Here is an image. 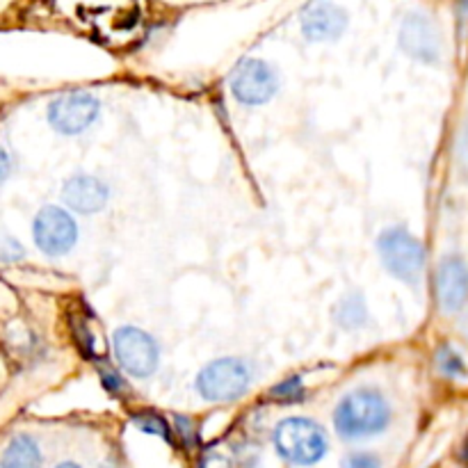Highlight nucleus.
I'll return each mask as SVG.
<instances>
[{
	"instance_id": "f257e3e1",
	"label": "nucleus",
	"mask_w": 468,
	"mask_h": 468,
	"mask_svg": "<svg viewBox=\"0 0 468 468\" xmlns=\"http://www.w3.org/2000/svg\"><path fill=\"white\" fill-rule=\"evenodd\" d=\"M388 423H391V405L378 388H355L346 393L334 410V428L346 441H359L382 434Z\"/></svg>"
},
{
	"instance_id": "f03ea898",
	"label": "nucleus",
	"mask_w": 468,
	"mask_h": 468,
	"mask_svg": "<svg viewBox=\"0 0 468 468\" xmlns=\"http://www.w3.org/2000/svg\"><path fill=\"white\" fill-rule=\"evenodd\" d=\"M274 448L288 464L314 466L327 455L329 439L323 425L315 423L314 419L292 416L283 419L274 428Z\"/></svg>"
},
{
	"instance_id": "7ed1b4c3",
	"label": "nucleus",
	"mask_w": 468,
	"mask_h": 468,
	"mask_svg": "<svg viewBox=\"0 0 468 468\" xmlns=\"http://www.w3.org/2000/svg\"><path fill=\"white\" fill-rule=\"evenodd\" d=\"M378 251L384 268L405 283L419 282L428 263V251L423 242L405 227H391L379 233Z\"/></svg>"
},
{
	"instance_id": "20e7f679",
	"label": "nucleus",
	"mask_w": 468,
	"mask_h": 468,
	"mask_svg": "<svg viewBox=\"0 0 468 468\" xmlns=\"http://www.w3.org/2000/svg\"><path fill=\"white\" fill-rule=\"evenodd\" d=\"M197 391L208 402H233L247 393L251 384L250 366L236 356H222L199 370Z\"/></svg>"
},
{
	"instance_id": "39448f33",
	"label": "nucleus",
	"mask_w": 468,
	"mask_h": 468,
	"mask_svg": "<svg viewBox=\"0 0 468 468\" xmlns=\"http://www.w3.org/2000/svg\"><path fill=\"white\" fill-rule=\"evenodd\" d=\"M112 346L122 370H126L133 378H149L158 368V343L142 329L119 327L112 336Z\"/></svg>"
},
{
	"instance_id": "423d86ee",
	"label": "nucleus",
	"mask_w": 468,
	"mask_h": 468,
	"mask_svg": "<svg viewBox=\"0 0 468 468\" xmlns=\"http://www.w3.org/2000/svg\"><path fill=\"white\" fill-rule=\"evenodd\" d=\"M32 236L46 256H64L76 247L78 224L59 206H44L32 224Z\"/></svg>"
},
{
	"instance_id": "0eeeda50",
	"label": "nucleus",
	"mask_w": 468,
	"mask_h": 468,
	"mask_svg": "<svg viewBox=\"0 0 468 468\" xmlns=\"http://www.w3.org/2000/svg\"><path fill=\"white\" fill-rule=\"evenodd\" d=\"M99 110V99L90 91H67L48 105V123L62 135H78L96 122Z\"/></svg>"
},
{
	"instance_id": "6e6552de",
	"label": "nucleus",
	"mask_w": 468,
	"mask_h": 468,
	"mask_svg": "<svg viewBox=\"0 0 468 468\" xmlns=\"http://www.w3.org/2000/svg\"><path fill=\"white\" fill-rule=\"evenodd\" d=\"M279 76L265 59L251 58L238 64L231 76V94L245 105H263L277 94Z\"/></svg>"
},
{
	"instance_id": "1a4fd4ad",
	"label": "nucleus",
	"mask_w": 468,
	"mask_h": 468,
	"mask_svg": "<svg viewBox=\"0 0 468 468\" xmlns=\"http://www.w3.org/2000/svg\"><path fill=\"white\" fill-rule=\"evenodd\" d=\"M400 46L410 58L425 64H437L441 59L443 44L432 18L423 12H411L402 21Z\"/></svg>"
},
{
	"instance_id": "9d476101",
	"label": "nucleus",
	"mask_w": 468,
	"mask_h": 468,
	"mask_svg": "<svg viewBox=\"0 0 468 468\" xmlns=\"http://www.w3.org/2000/svg\"><path fill=\"white\" fill-rule=\"evenodd\" d=\"M437 300L443 314L455 315L468 306V263L462 256L451 254L441 259L434 277Z\"/></svg>"
},
{
	"instance_id": "9b49d317",
	"label": "nucleus",
	"mask_w": 468,
	"mask_h": 468,
	"mask_svg": "<svg viewBox=\"0 0 468 468\" xmlns=\"http://www.w3.org/2000/svg\"><path fill=\"white\" fill-rule=\"evenodd\" d=\"M347 27V12L341 5L314 3L302 9V32L309 41L338 39Z\"/></svg>"
},
{
	"instance_id": "f8f14e48",
	"label": "nucleus",
	"mask_w": 468,
	"mask_h": 468,
	"mask_svg": "<svg viewBox=\"0 0 468 468\" xmlns=\"http://www.w3.org/2000/svg\"><path fill=\"white\" fill-rule=\"evenodd\" d=\"M108 187H105L103 181H99L96 176H87V174H78V176H71L62 187V199L64 204L71 210H78V213H99V210L105 208L108 204Z\"/></svg>"
},
{
	"instance_id": "ddd939ff",
	"label": "nucleus",
	"mask_w": 468,
	"mask_h": 468,
	"mask_svg": "<svg viewBox=\"0 0 468 468\" xmlns=\"http://www.w3.org/2000/svg\"><path fill=\"white\" fill-rule=\"evenodd\" d=\"M44 455L39 443L27 434H16L0 455V468H41Z\"/></svg>"
},
{
	"instance_id": "4468645a",
	"label": "nucleus",
	"mask_w": 468,
	"mask_h": 468,
	"mask_svg": "<svg viewBox=\"0 0 468 468\" xmlns=\"http://www.w3.org/2000/svg\"><path fill=\"white\" fill-rule=\"evenodd\" d=\"M434 364H437V370L443 375V378L452 379V382H466L468 379V364L460 350H455L452 346L443 343V346L437 347L434 352Z\"/></svg>"
},
{
	"instance_id": "2eb2a0df",
	"label": "nucleus",
	"mask_w": 468,
	"mask_h": 468,
	"mask_svg": "<svg viewBox=\"0 0 468 468\" xmlns=\"http://www.w3.org/2000/svg\"><path fill=\"white\" fill-rule=\"evenodd\" d=\"M366 302L359 292H352V295L343 297L341 304L336 309V323L341 324L347 332H355L361 324L366 323Z\"/></svg>"
},
{
	"instance_id": "dca6fc26",
	"label": "nucleus",
	"mask_w": 468,
	"mask_h": 468,
	"mask_svg": "<svg viewBox=\"0 0 468 468\" xmlns=\"http://www.w3.org/2000/svg\"><path fill=\"white\" fill-rule=\"evenodd\" d=\"M131 420L142 430V432L154 434V437H160L165 439V441L172 443V428H169L167 420L160 414H155V411H135V414L131 416Z\"/></svg>"
},
{
	"instance_id": "f3484780",
	"label": "nucleus",
	"mask_w": 468,
	"mask_h": 468,
	"mask_svg": "<svg viewBox=\"0 0 468 468\" xmlns=\"http://www.w3.org/2000/svg\"><path fill=\"white\" fill-rule=\"evenodd\" d=\"M270 398H274L279 405H295L304 398V384L300 378H288L274 388H270Z\"/></svg>"
},
{
	"instance_id": "a211bd4d",
	"label": "nucleus",
	"mask_w": 468,
	"mask_h": 468,
	"mask_svg": "<svg viewBox=\"0 0 468 468\" xmlns=\"http://www.w3.org/2000/svg\"><path fill=\"white\" fill-rule=\"evenodd\" d=\"M341 468H382V460L373 452H352L341 462Z\"/></svg>"
},
{
	"instance_id": "6ab92c4d",
	"label": "nucleus",
	"mask_w": 468,
	"mask_h": 468,
	"mask_svg": "<svg viewBox=\"0 0 468 468\" xmlns=\"http://www.w3.org/2000/svg\"><path fill=\"white\" fill-rule=\"evenodd\" d=\"M199 468H233L231 462L224 455H218V452H208V455L201 457Z\"/></svg>"
},
{
	"instance_id": "aec40b11",
	"label": "nucleus",
	"mask_w": 468,
	"mask_h": 468,
	"mask_svg": "<svg viewBox=\"0 0 468 468\" xmlns=\"http://www.w3.org/2000/svg\"><path fill=\"white\" fill-rule=\"evenodd\" d=\"M101 379H103V387L108 388L110 393H119V391H123V382H122V378H119V375H114L112 370H108V373H101Z\"/></svg>"
},
{
	"instance_id": "412c9836",
	"label": "nucleus",
	"mask_w": 468,
	"mask_h": 468,
	"mask_svg": "<svg viewBox=\"0 0 468 468\" xmlns=\"http://www.w3.org/2000/svg\"><path fill=\"white\" fill-rule=\"evenodd\" d=\"M9 174H12V158H9L7 151L0 146V186H3L5 181L9 178Z\"/></svg>"
},
{
	"instance_id": "4be33fe9",
	"label": "nucleus",
	"mask_w": 468,
	"mask_h": 468,
	"mask_svg": "<svg viewBox=\"0 0 468 468\" xmlns=\"http://www.w3.org/2000/svg\"><path fill=\"white\" fill-rule=\"evenodd\" d=\"M460 460L468 464V434L464 437V441H462V448H460Z\"/></svg>"
},
{
	"instance_id": "5701e85b",
	"label": "nucleus",
	"mask_w": 468,
	"mask_h": 468,
	"mask_svg": "<svg viewBox=\"0 0 468 468\" xmlns=\"http://www.w3.org/2000/svg\"><path fill=\"white\" fill-rule=\"evenodd\" d=\"M462 151H464V155L468 158V123L464 128V137H462Z\"/></svg>"
},
{
	"instance_id": "b1692460",
	"label": "nucleus",
	"mask_w": 468,
	"mask_h": 468,
	"mask_svg": "<svg viewBox=\"0 0 468 468\" xmlns=\"http://www.w3.org/2000/svg\"><path fill=\"white\" fill-rule=\"evenodd\" d=\"M55 468H82V466L76 464V462H62V464H58Z\"/></svg>"
},
{
	"instance_id": "393cba45",
	"label": "nucleus",
	"mask_w": 468,
	"mask_h": 468,
	"mask_svg": "<svg viewBox=\"0 0 468 468\" xmlns=\"http://www.w3.org/2000/svg\"><path fill=\"white\" fill-rule=\"evenodd\" d=\"M462 332H464V334H466V336H468V311H466L464 320H462Z\"/></svg>"
},
{
	"instance_id": "a878e982",
	"label": "nucleus",
	"mask_w": 468,
	"mask_h": 468,
	"mask_svg": "<svg viewBox=\"0 0 468 468\" xmlns=\"http://www.w3.org/2000/svg\"><path fill=\"white\" fill-rule=\"evenodd\" d=\"M103 468H105V466H103Z\"/></svg>"
}]
</instances>
